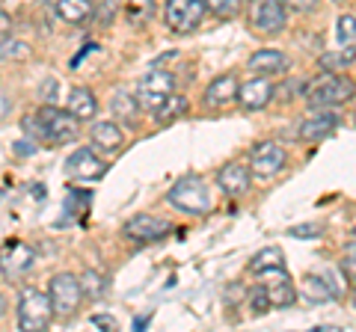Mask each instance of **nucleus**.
<instances>
[{"mask_svg": "<svg viewBox=\"0 0 356 332\" xmlns=\"http://www.w3.org/2000/svg\"><path fill=\"white\" fill-rule=\"evenodd\" d=\"M353 95H356L353 81H348L344 74H332V72H321L303 86V98L312 110H330V107L348 104Z\"/></svg>", "mask_w": 356, "mask_h": 332, "instance_id": "1", "label": "nucleus"}, {"mask_svg": "<svg viewBox=\"0 0 356 332\" xmlns=\"http://www.w3.org/2000/svg\"><path fill=\"white\" fill-rule=\"evenodd\" d=\"M166 202L178 211L191 214V217H199V214H208L211 211V187L202 175H181L166 193Z\"/></svg>", "mask_w": 356, "mask_h": 332, "instance_id": "2", "label": "nucleus"}, {"mask_svg": "<svg viewBox=\"0 0 356 332\" xmlns=\"http://www.w3.org/2000/svg\"><path fill=\"white\" fill-rule=\"evenodd\" d=\"M57 317L51 306V297L39 291L33 285H24L18 294V329L21 332H42L51 326V320Z\"/></svg>", "mask_w": 356, "mask_h": 332, "instance_id": "3", "label": "nucleus"}, {"mask_svg": "<svg viewBox=\"0 0 356 332\" xmlns=\"http://www.w3.org/2000/svg\"><path fill=\"white\" fill-rule=\"evenodd\" d=\"M247 24H250L252 33H259V36H264V39L280 36V33L288 27L285 0H250Z\"/></svg>", "mask_w": 356, "mask_h": 332, "instance_id": "4", "label": "nucleus"}, {"mask_svg": "<svg viewBox=\"0 0 356 332\" xmlns=\"http://www.w3.org/2000/svg\"><path fill=\"white\" fill-rule=\"evenodd\" d=\"M48 297H51V306H54V315L57 317H63V320L74 317L83 303L81 279H77L74 273H54L48 282Z\"/></svg>", "mask_w": 356, "mask_h": 332, "instance_id": "5", "label": "nucleus"}, {"mask_svg": "<svg viewBox=\"0 0 356 332\" xmlns=\"http://www.w3.org/2000/svg\"><path fill=\"white\" fill-rule=\"evenodd\" d=\"M36 116L42 122V140L51 142V146H63V142H72L81 134V119H74L69 110H60L54 104H44L36 110Z\"/></svg>", "mask_w": 356, "mask_h": 332, "instance_id": "6", "label": "nucleus"}, {"mask_svg": "<svg viewBox=\"0 0 356 332\" xmlns=\"http://www.w3.org/2000/svg\"><path fill=\"white\" fill-rule=\"evenodd\" d=\"M172 92H175V74L172 72H163L161 65H154V69L137 83V92H134V95H137L143 113H158L161 104Z\"/></svg>", "mask_w": 356, "mask_h": 332, "instance_id": "7", "label": "nucleus"}, {"mask_svg": "<svg viewBox=\"0 0 356 332\" xmlns=\"http://www.w3.org/2000/svg\"><path fill=\"white\" fill-rule=\"evenodd\" d=\"M208 15L205 0H166L163 3V21L166 27L178 36H187V33H196L202 27V21Z\"/></svg>", "mask_w": 356, "mask_h": 332, "instance_id": "8", "label": "nucleus"}, {"mask_svg": "<svg viewBox=\"0 0 356 332\" xmlns=\"http://www.w3.org/2000/svg\"><path fill=\"white\" fill-rule=\"evenodd\" d=\"M288 166V151L282 142L276 140H261L250 149V172L255 179H276Z\"/></svg>", "mask_w": 356, "mask_h": 332, "instance_id": "9", "label": "nucleus"}, {"mask_svg": "<svg viewBox=\"0 0 356 332\" xmlns=\"http://www.w3.org/2000/svg\"><path fill=\"white\" fill-rule=\"evenodd\" d=\"M107 160L98 154L95 146H81L69 154V160H65V175H69L72 181H81V184H89V181H102L107 175Z\"/></svg>", "mask_w": 356, "mask_h": 332, "instance_id": "10", "label": "nucleus"}, {"mask_svg": "<svg viewBox=\"0 0 356 332\" xmlns=\"http://www.w3.org/2000/svg\"><path fill=\"white\" fill-rule=\"evenodd\" d=\"M33 264H36V249L24 240H13L9 247H3V252H0V273H3L9 282L24 279V276L33 270Z\"/></svg>", "mask_w": 356, "mask_h": 332, "instance_id": "11", "label": "nucleus"}, {"mask_svg": "<svg viewBox=\"0 0 356 332\" xmlns=\"http://www.w3.org/2000/svg\"><path fill=\"white\" fill-rule=\"evenodd\" d=\"M276 98V83L273 77H250L247 83L238 86V104L243 113H259Z\"/></svg>", "mask_w": 356, "mask_h": 332, "instance_id": "12", "label": "nucleus"}, {"mask_svg": "<svg viewBox=\"0 0 356 332\" xmlns=\"http://www.w3.org/2000/svg\"><path fill=\"white\" fill-rule=\"evenodd\" d=\"M170 223L163 217H154V214H137L131 217L125 226H122V238L131 240V243H154L161 240L163 235H170Z\"/></svg>", "mask_w": 356, "mask_h": 332, "instance_id": "13", "label": "nucleus"}, {"mask_svg": "<svg viewBox=\"0 0 356 332\" xmlns=\"http://www.w3.org/2000/svg\"><path fill=\"white\" fill-rule=\"evenodd\" d=\"M252 184V172H250V163L243 160H229L226 166H220L217 169V187L222 196L229 199H238L250 190Z\"/></svg>", "mask_w": 356, "mask_h": 332, "instance_id": "14", "label": "nucleus"}, {"mask_svg": "<svg viewBox=\"0 0 356 332\" xmlns=\"http://www.w3.org/2000/svg\"><path fill=\"white\" fill-rule=\"evenodd\" d=\"M261 285H264V291H267V300H270L273 308H291L297 303V285L291 282V276L282 270H270V273H261Z\"/></svg>", "mask_w": 356, "mask_h": 332, "instance_id": "15", "label": "nucleus"}, {"mask_svg": "<svg viewBox=\"0 0 356 332\" xmlns=\"http://www.w3.org/2000/svg\"><path fill=\"white\" fill-rule=\"evenodd\" d=\"M247 69L255 77H282V74H288V69H291V57L282 51H276V48H261L250 57Z\"/></svg>", "mask_w": 356, "mask_h": 332, "instance_id": "16", "label": "nucleus"}, {"mask_svg": "<svg viewBox=\"0 0 356 332\" xmlns=\"http://www.w3.org/2000/svg\"><path fill=\"white\" fill-rule=\"evenodd\" d=\"M339 125H341V116L332 107L330 110H315V113L300 125L297 137H300V142H321V140H327Z\"/></svg>", "mask_w": 356, "mask_h": 332, "instance_id": "17", "label": "nucleus"}, {"mask_svg": "<svg viewBox=\"0 0 356 332\" xmlns=\"http://www.w3.org/2000/svg\"><path fill=\"white\" fill-rule=\"evenodd\" d=\"M238 77L235 74H217L205 90V104L211 110H226L232 104H238Z\"/></svg>", "mask_w": 356, "mask_h": 332, "instance_id": "18", "label": "nucleus"}, {"mask_svg": "<svg viewBox=\"0 0 356 332\" xmlns=\"http://www.w3.org/2000/svg\"><path fill=\"white\" fill-rule=\"evenodd\" d=\"M89 140H92V146L104 154H116L122 146H125V131L116 119H102L95 122L92 131H89Z\"/></svg>", "mask_w": 356, "mask_h": 332, "instance_id": "19", "label": "nucleus"}, {"mask_svg": "<svg viewBox=\"0 0 356 332\" xmlns=\"http://www.w3.org/2000/svg\"><path fill=\"white\" fill-rule=\"evenodd\" d=\"M300 297L309 303V306H324V303H330V300H336L339 297V291L332 288V282L327 279V276H306L303 279V285H300Z\"/></svg>", "mask_w": 356, "mask_h": 332, "instance_id": "20", "label": "nucleus"}, {"mask_svg": "<svg viewBox=\"0 0 356 332\" xmlns=\"http://www.w3.org/2000/svg\"><path fill=\"white\" fill-rule=\"evenodd\" d=\"M92 13H95V0H57V18L63 24H72V27L89 24Z\"/></svg>", "mask_w": 356, "mask_h": 332, "instance_id": "21", "label": "nucleus"}, {"mask_svg": "<svg viewBox=\"0 0 356 332\" xmlns=\"http://www.w3.org/2000/svg\"><path fill=\"white\" fill-rule=\"evenodd\" d=\"M65 110H69L74 119L89 122L98 113V101H95L92 90H86V86H74V90L69 92V101H65Z\"/></svg>", "mask_w": 356, "mask_h": 332, "instance_id": "22", "label": "nucleus"}, {"mask_svg": "<svg viewBox=\"0 0 356 332\" xmlns=\"http://www.w3.org/2000/svg\"><path fill=\"white\" fill-rule=\"evenodd\" d=\"M356 65V45H341L336 51H327L318 57V69L321 72H332V74H344Z\"/></svg>", "mask_w": 356, "mask_h": 332, "instance_id": "23", "label": "nucleus"}, {"mask_svg": "<svg viewBox=\"0 0 356 332\" xmlns=\"http://www.w3.org/2000/svg\"><path fill=\"white\" fill-rule=\"evenodd\" d=\"M110 110H113L116 122H125V125L137 122V116L143 113V110H140V101H137V95L128 92V90H119V92L113 95V101H110Z\"/></svg>", "mask_w": 356, "mask_h": 332, "instance_id": "24", "label": "nucleus"}, {"mask_svg": "<svg viewBox=\"0 0 356 332\" xmlns=\"http://www.w3.org/2000/svg\"><path fill=\"white\" fill-rule=\"evenodd\" d=\"M282 267H285V258H282L280 247H264V249H259L250 258V273L252 276H261V273H270V270H282Z\"/></svg>", "mask_w": 356, "mask_h": 332, "instance_id": "25", "label": "nucleus"}, {"mask_svg": "<svg viewBox=\"0 0 356 332\" xmlns=\"http://www.w3.org/2000/svg\"><path fill=\"white\" fill-rule=\"evenodd\" d=\"M33 57V45L24 39L3 36L0 39V63H27Z\"/></svg>", "mask_w": 356, "mask_h": 332, "instance_id": "26", "label": "nucleus"}, {"mask_svg": "<svg viewBox=\"0 0 356 332\" xmlns=\"http://www.w3.org/2000/svg\"><path fill=\"white\" fill-rule=\"evenodd\" d=\"M158 13V0H125V21L134 27H143Z\"/></svg>", "mask_w": 356, "mask_h": 332, "instance_id": "27", "label": "nucleus"}, {"mask_svg": "<svg viewBox=\"0 0 356 332\" xmlns=\"http://www.w3.org/2000/svg\"><path fill=\"white\" fill-rule=\"evenodd\" d=\"M81 279V288H83V297H92V300H102V297L107 294V276L98 273V270H83V276H77Z\"/></svg>", "mask_w": 356, "mask_h": 332, "instance_id": "28", "label": "nucleus"}, {"mask_svg": "<svg viewBox=\"0 0 356 332\" xmlns=\"http://www.w3.org/2000/svg\"><path fill=\"white\" fill-rule=\"evenodd\" d=\"M184 113H187V98L172 92V95H170V98H166V101L161 104L158 113H152V116L166 125V122H172V119H178V116H184Z\"/></svg>", "mask_w": 356, "mask_h": 332, "instance_id": "29", "label": "nucleus"}, {"mask_svg": "<svg viewBox=\"0 0 356 332\" xmlns=\"http://www.w3.org/2000/svg\"><path fill=\"white\" fill-rule=\"evenodd\" d=\"M208 15H214L220 21H232L241 15V0H205Z\"/></svg>", "mask_w": 356, "mask_h": 332, "instance_id": "30", "label": "nucleus"}, {"mask_svg": "<svg viewBox=\"0 0 356 332\" xmlns=\"http://www.w3.org/2000/svg\"><path fill=\"white\" fill-rule=\"evenodd\" d=\"M336 39H339V45H353L356 42V15L344 13L336 18Z\"/></svg>", "mask_w": 356, "mask_h": 332, "instance_id": "31", "label": "nucleus"}, {"mask_svg": "<svg viewBox=\"0 0 356 332\" xmlns=\"http://www.w3.org/2000/svg\"><path fill=\"white\" fill-rule=\"evenodd\" d=\"M247 308H250V315H255V317H261V315H267L270 312V300H267V291H264V285H259V288H252L250 291V297H247Z\"/></svg>", "mask_w": 356, "mask_h": 332, "instance_id": "32", "label": "nucleus"}, {"mask_svg": "<svg viewBox=\"0 0 356 332\" xmlns=\"http://www.w3.org/2000/svg\"><path fill=\"white\" fill-rule=\"evenodd\" d=\"M116 9H119V0H102V3H95L92 21H95V24H102V27H107L110 21L116 18Z\"/></svg>", "mask_w": 356, "mask_h": 332, "instance_id": "33", "label": "nucleus"}, {"mask_svg": "<svg viewBox=\"0 0 356 332\" xmlns=\"http://www.w3.org/2000/svg\"><path fill=\"white\" fill-rule=\"evenodd\" d=\"M288 235L297 238V240H318L321 235H324V226L321 223H300V226L288 229Z\"/></svg>", "mask_w": 356, "mask_h": 332, "instance_id": "34", "label": "nucleus"}, {"mask_svg": "<svg viewBox=\"0 0 356 332\" xmlns=\"http://www.w3.org/2000/svg\"><path fill=\"white\" fill-rule=\"evenodd\" d=\"M285 6H288V13H297V15H312V13H318L321 0H285Z\"/></svg>", "mask_w": 356, "mask_h": 332, "instance_id": "35", "label": "nucleus"}, {"mask_svg": "<svg viewBox=\"0 0 356 332\" xmlns=\"http://www.w3.org/2000/svg\"><path fill=\"white\" fill-rule=\"evenodd\" d=\"M341 273H344V279H348L350 285L356 282V243L341 256Z\"/></svg>", "mask_w": 356, "mask_h": 332, "instance_id": "36", "label": "nucleus"}, {"mask_svg": "<svg viewBox=\"0 0 356 332\" xmlns=\"http://www.w3.org/2000/svg\"><path fill=\"white\" fill-rule=\"evenodd\" d=\"M89 320H92L95 326H102V329H119V324H116L113 315H92Z\"/></svg>", "mask_w": 356, "mask_h": 332, "instance_id": "37", "label": "nucleus"}, {"mask_svg": "<svg viewBox=\"0 0 356 332\" xmlns=\"http://www.w3.org/2000/svg\"><path fill=\"white\" fill-rule=\"evenodd\" d=\"M15 154H36V140H30V137L18 140L15 142Z\"/></svg>", "mask_w": 356, "mask_h": 332, "instance_id": "38", "label": "nucleus"}, {"mask_svg": "<svg viewBox=\"0 0 356 332\" xmlns=\"http://www.w3.org/2000/svg\"><path fill=\"white\" fill-rule=\"evenodd\" d=\"M9 33H13V15L0 9V36H9Z\"/></svg>", "mask_w": 356, "mask_h": 332, "instance_id": "39", "label": "nucleus"}, {"mask_svg": "<svg viewBox=\"0 0 356 332\" xmlns=\"http://www.w3.org/2000/svg\"><path fill=\"white\" fill-rule=\"evenodd\" d=\"M42 90H44V101L51 104V101H54V90H57V83H54V81H44V83H42Z\"/></svg>", "mask_w": 356, "mask_h": 332, "instance_id": "40", "label": "nucleus"}, {"mask_svg": "<svg viewBox=\"0 0 356 332\" xmlns=\"http://www.w3.org/2000/svg\"><path fill=\"white\" fill-rule=\"evenodd\" d=\"M146 324H149V315H143V317H137V320H134V326H137V329H143Z\"/></svg>", "mask_w": 356, "mask_h": 332, "instance_id": "41", "label": "nucleus"}, {"mask_svg": "<svg viewBox=\"0 0 356 332\" xmlns=\"http://www.w3.org/2000/svg\"><path fill=\"white\" fill-rule=\"evenodd\" d=\"M3 315H6V297L0 294V317H3Z\"/></svg>", "mask_w": 356, "mask_h": 332, "instance_id": "42", "label": "nucleus"}, {"mask_svg": "<svg viewBox=\"0 0 356 332\" xmlns=\"http://www.w3.org/2000/svg\"><path fill=\"white\" fill-rule=\"evenodd\" d=\"M353 306H356V282H353Z\"/></svg>", "mask_w": 356, "mask_h": 332, "instance_id": "43", "label": "nucleus"}, {"mask_svg": "<svg viewBox=\"0 0 356 332\" xmlns=\"http://www.w3.org/2000/svg\"><path fill=\"white\" fill-rule=\"evenodd\" d=\"M353 243H356V229H353Z\"/></svg>", "mask_w": 356, "mask_h": 332, "instance_id": "44", "label": "nucleus"}, {"mask_svg": "<svg viewBox=\"0 0 356 332\" xmlns=\"http://www.w3.org/2000/svg\"><path fill=\"white\" fill-rule=\"evenodd\" d=\"M353 122H356V110H353Z\"/></svg>", "mask_w": 356, "mask_h": 332, "instance_id": "45", "label": "nucleus"}, {"mask_svg": "<svg viewBox=\"0 0 356 332\" xmlns=\"http://www.w3.org/2000/svg\"><path fill=\"white\" fill-rule=\"evenodd\" d=\"M336 3H341V0H336Z\"/></svg>", "mask_w": 356, "mask_h": 332, "instance_id": "46", "label": "nucleus"}]
</instances>
